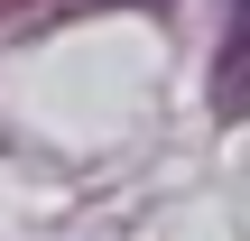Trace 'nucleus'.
<instances>
[{"mask_svg":"<svg viewBox=\"0 0 250 241\" xmlns=\"http://www.w3.org/2000/svg\"><path fill=\"white\" fill-rule=\"evenodd\" d=\"M213 111H223V121L250 111V0H232L223 46H213Z\"/></svg>","mask_w":250,"mask_h":241,"instance_id":"f257e3e1","label":"nucleus"}]
</instances>
